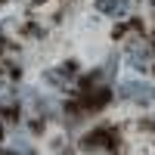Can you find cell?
<instances>
[{"mask_svg": "<svg viewBox=\"0 0 155 155\" xmlns=\"http://www.w3.org/2000/svg\"><path fill=\"white\" fill-rule=\"evenodd\" d=\"M121 96L137 102V106H149V102L155 99V87L146 84V81H124L121 84Z\"/></svg>", "mask_w": 155, "mask_h": 155, "instance_id": "obj_1", "label": "cell"}, {"mask_svg": "<svg viewBox=\"0 0 155 155\" xmlns=\"http://www.w3.org/2000/svg\"><path fill=\"white\" fill-rule=\"evenodd\" d=\"M127 59H130L134 68H149L152 65V50L143 41H134L130 47H127Z\"/></svg>", "mask_w": 155, "mask_h": 155, "instance_id": "obj_2", "label": "cell"}, {"mask_svg": "<svg viewBox=\"0 0 155 155\" xmlns=\"http://www.w3.org/2000/svg\"><path fill=\"white\" fill-rule=\"evenodd\" d=\"M96 9L112 16V19H121L130 12V0H96Z\"/></svg>", "mask_w": 155, "mask_h": 155, "instance_id": "obj_3", "label": "cell"}]
</instances>
